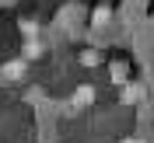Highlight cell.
Returning a JSON list of instances; mask_svg holds the SVG:
<instances>
[{
    "mask_svg": "<svg viewBox=\"0 0 154 143\" xmlns=\"http://www.w3.org/2000/svg\"><path fill=\"white\" fill-rule=\"evenodd\" d=\"M25 70H28L25 59H11V63H4V67H0V84H14V80H21Z\"/></svg>",
    "mask_w": 154,
    "mask_h": 143,
    "instance_id": "cell-1",
    "label": "cell"
},
{
    "mask_svg": "<svg viewBox=\"0 0 154 143\" xmlns=\"http://www.w3.org/2000/svg\"><path fill=\"white\" fill-rule=\"evenodd\" d=\"M109 18H112V7H109V4H98V7L91 10V25H95V28L109 25Z\"/></svg>",
    "mask_w": 154,
    "mask_h": 143,
    "instance_id": "cell-2",
    "label": "cell"
},
{
    "mask_svg": "<svg viewBox=\"0 0 154 143\" xmlns=\"http://www.w3.org/2000/svg\"><path fill=\"white\" fill-rule=\"evenodd\" d=\"M42 52H46V49H42V42H38V38H28V42H25V49H21V59L28 63V59H38Z\"/></svg>",
    "mask_w": 154,
    "mask_h": 143,
    "instance_id": "cell-3",
    "label": "cell"
},
{
    "mask_svg": "<svg viewBox=\"0 0 154 143\" xmlns=\"http://www.w3.org/2000/svg\"><path fill=\"white\" fill-rule=\"evenodd\" d=\"M95 101V91L91 87H77L74 91V108H84V105H91Z\"/></svg>",
    "mask_w": 154,
    "mask_h": 143,
    "instance_id": "cell-4",
    "label": "cell"
},
{
    "mask_svg": "<svg viewBox=\"0 0 154 143\" xmlns=\"http://www.w3.org/2000/svg\"><path fill=\"white\" fill-rule=\"evenodd\" d=\"M112 84H130V67L126 63H112Z\"/></svg>",
    "mask_w": 154,
    "mask_h": 143,
    "instance_id": "cell-5",
    "label": "cell"
},
{
    "mask_svg": "<svg viewBox=\"0 0 154 143\" xmlns=\"http://www.w3.org/2000/svg\"><path fill=\"white\" fill-rule=\"evenodd\" d=\"M81 63H84V67H98V63H102V52H98V49H84V52H81Z\"/></svg>",
    "mask_w": 154,
    "mask_h": 143,
    "instance_id": "cell-6",
    "label": "cell"
},
{
    "mask_svg": "<svg viewBox=\"0 0 154 143\" xmlns=\"http://www.w3.org/2000/svg\"><path fill=\"white\" fill-rule=\"evenodd\" d=\"M140 94H144V91L137 84H123V101H140Z\"/></svg>",
    "mask_w": 154,
    "mask_h": 143,
    "instance_id": "cell-7",
    "label": "cell"
},
{
    "mask_svg": "<svg viewBox=\"0 0 154 143\" xmlns=\"http://www.w3.org/2000/svg\"><path fill=\"white\" fill-rule=\"evenodd\" d=\"M21 31H25L28 38H35L38 31H42V28H38V21H35V18H25V21H21Z\"/></svg>",
    "mask_w": 154,
    "mask_h": 143,
    "instance_id": "cell-8",
    "label": "cell"
},
{
    "mask_svg": "<svg viewBox=\"0 0 154 143\" xmlns=\"http://www.w3.org/2000/svg\"><path fill=\"white\" fill-rule=\"evenodd\" d=\"M119 143H140V140H137V136H123Z\"/></svg>",
    "mask_w": 154,
    "mask_h": 143,
    "instance_id": "cell-9",
    "label": "cell"
}]
</instances>
